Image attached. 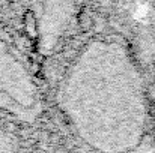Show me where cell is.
<instances>
[{
	"instance_id": "2",
	"label": "cell",
	"mask_w": 155,
	"mask_h": 153,
	"mask_svg": "<svg viewBox=\"0 0 155 153\" xmlns=\"http://www.w3.org/2000/svg\"><path fill=\"white\" fill-rule=\"evenodd\" d=\"M9 146H8V140H6V134L3 132V129H2V126H0V150H3V149H8Z\"/></svg>"
},
{
	"instance_id": "1",
	"label": "cell",
	"mask_w": 155,
	"mask_h": 153,
	"mask_svg": "<svg viewBox=\"0 0 155 153\" xmlns=\"http://www.w3.org/2000/svg\"><path fill=\"white\" fill-rule=\"evenodd\" d=\"M9 57L6 56L3 45L0 44V105L12 107L14 102V87L9 75Z\"/></svg>"
}]
</instances>
